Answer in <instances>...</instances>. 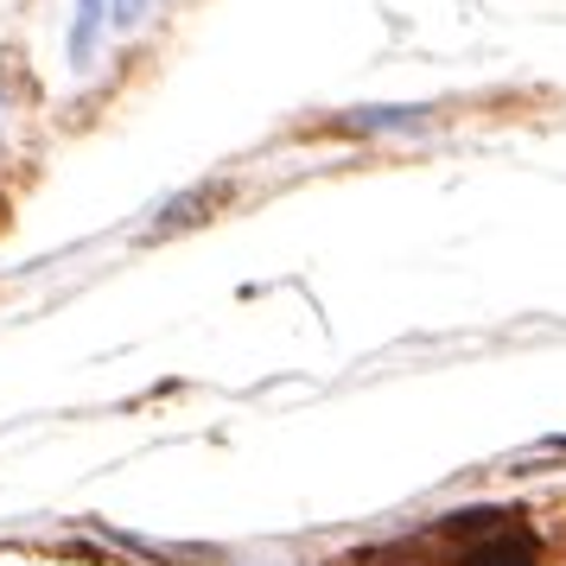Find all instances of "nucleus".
Masks as SVG:
<instances>
[{"label":"nucleus","instance_id":"f257e3e1","mask_svg":"<svg viewBox=\"0 0 566 566\" xmlns=\"http://www.w3.org/2000/svg\"><path fill=\"white\" fill-rule=\"evenodd\" d=\"M464 566H541V547L528 528H515L510 515H503L496 528H484V535L464 547Z\"/></svg>","mask_w":566,"mask_h":566},{"label":"nucleus","instance_id":"f03ea898","mask_svg":"<svg viewBox=\"0 0 566 566\" xmlns=\"http://www.w3.org/2000/svg\"><path fill=\"white\" fill-rule=\"evenodd\" d=\"M217 205H230V185H210V191H191V198H179V205L166 210L154 230H147V242H166V235H179V230H191V223H205Z\"/></svg>","mask_w":566,"mask_h":566}]
</instances>
